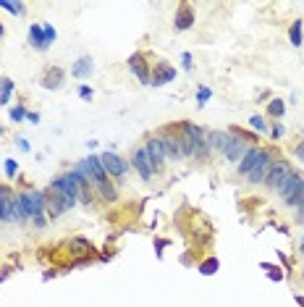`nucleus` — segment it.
<instances>
[{
	"label": "nucleus",
	"mask_w": 304,
	"mask_h": 307,
	"mask_svg": "<svg viewBox=\"0 0 304 307\" xmlns=\"http://www.w3.org/2000/svg\"><path fill=\"white\" fill-rule=\"evenodd\" d=\"M181 129H184V134L189 137V142H191V150H194V160H207V155H210V139H207V131L205 129H200V126H194V124H189V121H184L181 124Z\"/></svg>",
	"instance_id": "3"
},
{
	"label": "nucleus",
	"mask_w": 304,
	"mask_h": 307,
	"mask_svg": "<svg viewBox=\"0 0 304 307\" xmlns=\"http://www.w3.org/2000/svg\"><path fill=\"white\" fill-rule=\"evenodd\" d=\"M95 71V63H92V58H79L74 66H71V74L76 76V79H90V74Z\"/></svg>",
	"instance_id": "16"
},
{
	"label": "nucleus",
	"mask_w": 304,
	"mask_h": 307,
	"mask_svg": "<svg viewBox=\"0 0 304 307\" xmlns=\"http://www.w3.org/2000/svg\"><path fill=\"white\" fill-rule=\"evenodd\" d=\"M27 118H29L32 124H39V113H27Z\"/></svg>",
	"instance_id": "35"
},
{
	"label": "nucleus",
	"mask_w": 304,
	"mask_h": 307,
	"mask_svg": "<svg viewBox=\"0 0 304 307\" xmlns=\"http://www.w3.org/2000/svg\"><path fill=\"white\" fill-rule=\"evenodd\" d=\"M29 45L34 48V50H45L48 48V42H45V32H42V27H32L29 29Z\"/></svg>",
	"instance_id": "18"
},
{
	"label": "nucleus",
	"mask_w": 304,
	"mask_h": 307,
	"mask_svg": "<svg viewBox=\"0 0 304 307\" xmlns=\"http://www.w3.org/2000/svg\"><path fill=\"white\" fill-rule=\"evenodd\" d=\"M301 37H304V27H301V18H296L294 24H291V29H289V42H291L294 48H299L301 42H304Z\"/></svg>",
	"instance_id": "19"
},
{
	"label": "nucleus",
	"mask_w": 304,
	"mask_h": 307,
	"mask_svg": "<svg viewBox=\"0 0 304 307\" xmlns=\"http://www.w3.org/2000/svg\"><path fill=\"white\" fill-rule=\"evenodd\" d=\"M0 8H6V11H11V13H24V3H11V0H0Z\"/></svg>",
	"instance_id": "24"
},
{
	"label": "nucleus",
	"mask_w": 304,
	"mask_h": 307,
	"mask_svg": "<svg viewBox=\"0 0 304 307\" xmlns=\"http://www.w3.org/2000/svg\"><path fill=\"white\" fill-rule=\"evenodd\" d=\"M13 95V81L11 79H0V105H8Z\"/></svg>",
	"instance_id": "20"
},
{
	"label": "nucleus",
	"mask_w": 304,
	"mask_h": 307,
	"mask_svg": "<svg viewBox=\"0 0 304 307\" xmlns=\"http://www.w3.org/2000/svg\"><path fill=\"white\" fill-rule=\"evenodd\" d=\"M3 168H6V176H8V179H13V176H16V168H18V163H16L13 158H8V160L3 163Z\"/></svg>",
	"instance_id": "27"
},
{
	"label": "nucleus",
	"mask_w": 304,
	"mask_h": 307,
	"mask_svg": "<svg viewBox=\"0 0 304 307\" xmlns=\"http://www.w3.org/2000/svg\"><path fill=\"white\" fill-rule=\"evenodd\" d=\"M249 126H252L254 131H259V134H265V131H268V124H265L263 116H252V118H249Z\"/></svg>",
	"instance_id": "23"
},
{
	"label": "nucleus",
	"mask_w": 304,
	"mask_h": 307,
	"mask_svg": "<svg viewBox=\"0 0 304 307\" xmlns=\"http://www.w3.org/2000/svg\"><path fill=\"white\" fill-rule=\"evenodd\" d=\"M42 32H45V42H48V48H50L53 42H55V27H53V24H45V27H42Z\"/></svg>",
	"instance_id": "26"
},
{
	"label": "nucleus",
	"mask_w": 304,
	"mask_h": 307,
	"mask_svg": "<svg viewBox=\"0 0 304 307\" xmlns=\"http://www.w3.org/2000/svg\"><path fill=\"white\" fill-rule=\"evenodd\" d=\"M218 268H221V262L215 260V257H207V260L202 262V265H200V273H202V276H212Z\"/></svg>",
	"instance_id": "21"
},
{
	"label": "nucleus",
	"mask_w": 304,
	"mask_h": 307,
	"mask_svg": "<svg viewBox=\"0 0 304 307\" xmlns=\"http://www.w3.org/2000/svg\"><path fill=\"white\" fill-rule=\"evenodd\" d=\"M24 118H27V108L24 105L11 108V121H24Z\"/></svg>",
	"instance_id": "25"
},
{
	"label": "nucleus",
	"mask_w": 304,
	"mask_h": 307,
	"mask_svg": "<svg viewBox=\"0 0 304 307\" xmlns=\"http://www.w3.org/2000/svg\"><path fill=\"white\" fill-rule=\"evenodd\" d=\"M76 171L100 192V197H102L105 202H116V200H118V189H116V184L111 181V176L105 173V168H102V163H100V155H90L86 160L76 163Z\"/></svg>",
	"instance_id": "1"
},
{
	"label": "nucleus",
	"mask_w": 304,
	"mask_h": 307,
	"mask_svg": "<svg viewBox=\"0 0 304 307\" xmlns=\"http://www.w3.org/2000/svg\"><path fill=\"white\" fill-rule=\"evenodd\" d=\"M63 79H66V74H63V69H58V66H50V69L42 74L39 84L45 87V90H60L63 87Z\"/></svg>",
	"instance_id": "14"
},
{
	"label": "nucleus",
	"mask_w": 304,
	"mask_h": 307,
	"mask_svg": "<svg viewBox=\"0 0 304 307\" xmlns=\"http://www.w3.org/2000/svg\"><path fill=\"white\" fill-rule=\"evenodd\" d=\"M299 252H301V255H304V239H301V247H299Z\"/></svg>",
	"instance_id": "38"
},
{
	"label": "nucleus",
	"mask_w": 304,
	"mask_h": 307,
	"mask_svg": "<svg viewBox=\"0 0 304 307\" xmlns=\"http://www.w3.org/2000/svg\"><path fill=\"white\" fill-rule=\"evenodd\" d=\"M163 152H165V160H181V152H179V142H176V131H160L158 134Z\"/></svg>",
	"instance_id": "11"
},
{
	"label": "nucleus",
	"mask_w": 304,
	"mask_h": 307,
	"mask_svg": "<svg viewBox=\"0 0 304 307\" xmlns=\"http://www.w3.org/2000/svg\"><path fill=\"white\" fill-rule=\"evenodd\" d=\"M257 150H259V147H249V150H247V155L242 158V163L236 166L238 176H247V173L252 171V166H254V160H257Z\"/></svg>",
	"instance_id": "17"
},
{
	"label": "nucleus",
	"mask_w": 304,
	"mask_h": 307,
	"mask_svg": "<svg viewBox=\"0 0 304 307\" xmlns=\"http://www.w3.org/2000/svg\"><path fill=\"white\" fill-rule=\"evenodd\" d=\"M181 60H184V69H186V71H191V53H184V55H181Z\"/></svg>",
	"instance_id": "32"
},
{
	"label": "nucleus",
	"mask_w": 304,
	"mask_h": 307,
	"mask_svg": "<svg viewBox=\"0 0 304 307\" xmlns=\"http://www.w3.org/2000/svg\"><path fill=\"white\" fill-rule=\"evenodd\" d=\"M128 71H132L142 84H149V60L144 53H134L128 58Z\"/></svg>",
	"instance_id": "9"
},
{
	"label": "nucleus",
	"mask_w": 304,
	"mask_h": 307,
	"mask_svg": "<svg viewBox=\"0 0 304 307\" xmlns=\"http://www.w3.org/2000/svg\"><path fill=\"white\" fill-rule=\"evenodd\" d=\"M296 221H299V223H304V205L296 210Z\"/></svg>",
	"instance_id": "34"
},
{
	"label": "nucleus",
	"mask_w": 304,
	"mask_h": 307,
	"mask_svg": "<svg viewBox=\"0 0 304 307\" xmlns=\"http://www.w3.org/2000/svg\"><path fill=\"white\" fill-rule=\"evenodd\" d=\"M173 27H176L179 32H186V29L194 27V8H191L189 3H181V6H179L176 16H173Z\"/></svg>",
	"instance_id": "13"
},
{
	"label": "nucleus",
	"mask_w": 304,
	"mask_h": 307,
	"mask_svg": "<svg viewBox=\"0 0 304 307\" xmlns=\"http://www.w3.org/2000/svg\"><path fill=\"white\" fill-rule=\"evenodd\" d=\"M0 221L16 223V215H13V192L8 187H0Z\"/></svg>",
	"instance_id": "12"
},
{
	"label": "nucleus",
	"mask_w": 304,
	"mask_h": 307,
	"mask_svg": "<svg viewBox=\"0 0 304 307\" xmlns=\"http://www.w3.org/2000/svg\"><path fill=\"white\" fill-rule=\"evenodd\" d=\"M284 131H286V129L280 126V124H273V129H270V137H273V139H280V137H284Z\"/></svg>",
	"instance_id": "30"
},
{
	"label": "nucleus",
	"mask_w": 304,
	"mask_h": 307,
	"mask_svg": "<svg viewBox=\"0 0 304 307\" xmlns=\"http://www.w3.org/2000/svg\"><path fill=\"white\" fill-rule=\"evenodd\" d=\"M207 139H210V150L226 152V147L231 142V131H207Z\"/></svg>",
	"instance_id": "15"
},
{
	"label": "nucleus",
	"mask_w": 304,
	"mask_h": 307,
	"mask_svg": "<svg viewBox=\"0 0 304 307\" xmlns=\"http://www.w3.org/2000/svg\"><path fill=\"white\" fill-rule=\"evenodd\" d=\"M3 34H6V27H3V24H0V37H3Z\"/></svg>",
	"instance_id": "37"
},
{
	"label": "nucleus",
	"mask_w": 304,
	"mask_h": 307,
	"mask_svg": "<svg viewBox=\"0 0 304 307\" xmlns=\"http://www.w3.org/2000/svg\"><path fill=\"white\" fill-rule=\"evenodd\" d=\"M79 97H81V100H92L95 92L90 90V87H79Z\"/></svg>",
	"instance_id": "31"
},
{
	"label": "nucleus",
	"mask_w": 304,
	"mask_h": 307,
	"mask_svg": "<svg viewBox=\"0 0 304 307\" xmlns=\"http://www.w3.org/2000/svg\"><path fill=\"white\" fill-rule=\"evenodd\" d=\"M0 134H3V126H0Z\"/></svg>",
	"instance_id": "39"
},
{
	"label": "nucleus",
	"mask_w": 304,
	"mask_h": 307,
	"mask_svg": "<svg viewBox=\"0 0 304 307\" xmlns=\"http://www.w3.org/2000/svg\"><path fill=\"white\" fill-rule=\"evenodd\" d=\"M268 108H270V116L280 118V116H284V111H286V103L275 97V100H270V105H268Z\"/></svg>",
	"instance_id": "22"
},
{
	"label": "nucleus",
	"mask_w": 304,
	"mask_h": 307,
	"mask_svg": "<svg viewBox=\"0 0 304 307\" xmlns=\"http://www.w3.org/2000/svg\"><path fill=\"white\" fill-rule=\"evenodd\" d=\"M289 173H291V166H289L286 160H273V166H270V171H268V176H265V181H263V184H265L268 189H273V192H275V189H278V184L284 181V179L289 176Z\"/></svg>",
	"instance_id": "7"
},
{
	"label": "nucleus",
	"mask_w": 304,
	"mask_h": 307,
	"mask_svg": "<svg viewBox=\"0 0 304 307\" xmlns=\"http://www.w3.org/2000/svg\"><path fill=\"white\" fill-rule=\"evenodd\" d=\"M132 166H134V171L139 173L142 181H152V179H155V173H152V168H149V163H147L144 147H137V150L132 152Z\"/></svg>",
	"instance_id": "10"
},
{
	"label": "nucleus",
	"mask_w": 304,
	"mask_h": 307,
	"mask_svg": "<svg viewBox=\"0 0 304 307\" xmlns=\"http://www.w3.org/2000/svg\"><path fill=\"white\" fill-rule=\"evenodd\" d=\"M144 155H147V163H149V168H152V173H163L165 171V152H163V145H160V139L158 137H149L144 145Z\"/></svg>",
	"instance_id": "5"
},
{
	"label": "nucleus",
	"mask_w": 304,
	"mask_h": 307,
	"mask_svg": "<svg viewBox=\"0 0 304 307\" xmlns=\"http://www.w3.org/2000/svg\"><path fill=\"white\" fill-rule=\"evenodd\" d=\"M270 166H273V155H270V150H263L259 147L257 150V160H254V166H252V171L247 173V181L249 184H254V187H259L265 181V176H268V171H270Z\"/></svg>",
	"instance_id": "4"
},
{
	"label": "nucleus",
	"mask_w": 304,
	"mask_h": 307,
	"mask_svg": "<svg viewBox=\"0 0 304 307\" xmlns=\"http://www.w3.org/2000/svg\"><path fill=\"white\" fill-rule=\"evenodd\" d=\"M173 79H176V69H173L170 63L158 60L155 66H152V74H149V84L152 87H163V84H168Z\"/></svg>",
	"instance_id": "8"
},
{
	"label": "nucleus",
	"mask_w": 304,
	"mask_h": 307,
	"mask_svg": "<svg viewBox=\"0 0 304 307\" xmlns=\"http://www.w3.org/2000/svg\"><path fill=\"white\" fill-rule=\"evenodd\" d=\"M296 155H299V160H304V142L296 147Z\"/></svg>",
	"instance_id": "36"
},
{
	"label": "nucleus",
	"mask_w": 304,
	"mask_h": 307,
	"mask_svg": "<svg viewBox=\"0 0 304 307\" xmlns=\"http://www.w3.org/2000/svg\"><path fill=\"white\" fill-rule=\"evenodd\" d=\"M210 97H212V92L207 90V87H200V92H197V103H200V105H205Z\"/></svg>",
	"instance_id": "28"
},
{
	"label": "nucleus",
	"mask_w": 304,
	"mask_h": 307,
	"mask_svg": "<svg viewBox=\"0 0 304 307\" xmlns=\"http://www.w3.org/2000/svg\"><path fill=\"white\" fill-rule=\"evenodd\" d=\"M275 192H278V197H280V200H284L289 208H296V210H299V208L304 205V179L299 176V173H294V171L278 184Z\"/></svg>",
	"instance_id": "2"
},
{
	"label": "nucleus",
	"mask_w": 304,
	"mask_h": 307,
	"mask_svg": "<svg viewBox=\"0 0 304 307\" xmlns=\"http://www.w3.org/2000/svg\"><path fill=\"white\" fill-rule=\"evenodd\" d=\"M16 147H18L21 152H29V150H32L29 139H24V137H16Z\"/></svg>",
	"instance_id": "29"
},
{
	"label": "nucleus",
	"mask_w": 304,
	"mask_h": 307,
	"mask_svg": "<svg viewBox=\"0 0 304 307\" xmlns=\"http://www.w3.org/2000/svg\"><path fill=\"white\" fill-rule=\"evenodd\" d=\"M32 221H34L37 229H45V215H37V218H32Z\"/></svg>",
	"instance_id": "33"
},
{
	"label": "nucleus",
	"mask_w": 304,
	"mask_h": 307,
	"mask_svg": "<svg viewBox=\"0 0 304 307\" xmlns=\"http://www.w3.org/2000/svg\"><path fill=\"white\" fill-rule=\"evenodd\" d=\"M100 163H102L105 173H107L111 179H123L126 173H128V163H126L121 155H116V152H102Z\"/></svg>",
	"instance_id": "6"
}]
</instances>
